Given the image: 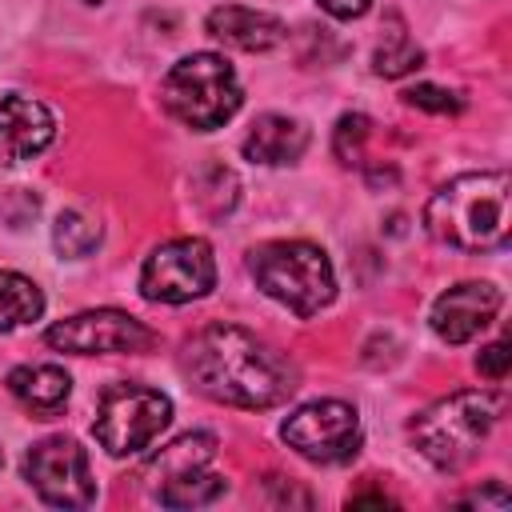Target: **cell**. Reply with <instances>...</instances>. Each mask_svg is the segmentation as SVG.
I'll use <instances>...</instances> for the list:
<instances>
[{"mask_svg":"<svg viewBox=\"0 0 512 512\" xmlns=\"http://www.w3.org/2000/svg\"><path fill=\"white\" fill-rule=\"evenodd\" d=\"M208 36L228 44V48H240V52H268L284 40V20L272 16V12H256V8H244V4H220L208 12L204 20Z\"/></svg>","mask_w":512,"mask_h":512,"instance_id":"13","label":"cell"},{"mask_svg":"<svg viewBox=\"0 0 512 512\" xmlns=\"http://www.w3.org/2000/svg\"><path fill=\"white\" fill-rule=\"evenodd\" d=\"M348 504H392L384 492H368V496H348Z\"/></svg>","mask_w":512,"mask_h":512,"instance_id":"26","label":"cell"},{"mask_svg":"<svg viewBox=\"0 0 512 512\" xmlns=\"http://www.w3.org/2000/svg\"><path fill=\"white\" fill-rule=\"evenodd\" d=\"M172 400L148 384H108L96 400L92 432L108 456H136L168 428Z\"/></svg>","mask_w":512,"mask_h":512,"instance_id":"6","label":"cell"},{"mask_svg":"<svg viewBox=\"0 0 512 512\" xmlns=\"http://www.w3.org/2000/svg\"><path fill=\"white\" fill-rule=\"evenodd\" d=\"M508 360H512V352H508V340H496V344L480 348V356H476V368H480V376H488V380H504V376H508Z\"/></svg>","mask_w":512,"mask_h":512,"instance_id":"23","label":"cell"},{"mask_svg":"<svg viewBox=\"0 0 512 512\" xmlns=\"http://www.w3.org/2000/svg\"><path fill=\"white\" fill-rule=\"evenodd\" d=\"M52 244H56L60 256L84 260V256L96 252V244H100V224H96L92 216L68 208V212H60L56 224H52Z\"/></svg>","mask_w":512,"mask_h":512,"instance_id":"20","label":"cell"},{"mask_svg":"<svg viewBox=\"0 0 512 512\" xmlns=\"http://www.w3.org/2000/svg\"><path fill=\"white\" fill-rule=\"evenodd\" d=\"M40 312H44V292L28 276L0 268V332L32 324L40 320Z\"/></svg>","mask_w":512,"mask_h":512,"instance_id":"18","label":"cell"},{"mask_svg":"<svg viewBox=\"0 0 512 512\" xmlns=\"http://www.w3.org/2000/svg\"><path fill=\"white\" fill-rule=\"evenodd\" d=\"M184 372L216 404L272 408L296 392L292 364L236 324H208L184 344Z\"/></svg>","mask_w":512,"mask_h":512,"instance_id":"1","label":"cell"},{"mask_svg":"<svg viewBox=\"0 0 512 512\" xmlns=\"http://www.w3.org/2000/svg\"><path fill=\"white\" fill-rule=\"evenodd\" d=\"M56 136L52 112L32 96H0V168L40 156Z\"/></svg>","mask_w":512,"mask_h":512,"instance_id":"12","label":"cell"},{"mask_svg":"<svg viewBox=\"0 0 512 512\" xmlns=\"http://www.w3.org/2000/svg\"><path fill=\"white\" fill-rule=\"evenodd\" d=\"M20 468H24V480L36 488V496L44 504L88 508L96 500V480H92V468H88V452L72 436L36 440L24 452Z\"/></svg>","mask_w":512,"mask_h":512,"instance_id":"9","label":"cell"},{"mask_svg":"<svg viewBox=\"0 0 512 512\" xmlns=\"http://www.w3.org/2000/svg\"><path fill=\"white\" fill-rule=\"evenodd\" d=\"M0 468H4V452H0Z\"/></svg>","mask_w":512,"mask_h":512,"instance_id":"27","label":"cell"},{"mask_svg":"<svg viewBox=\"0 0 512 512\" xmlns=\"http://www.w3.org/2000/svg\"><path fill=\"white\" fill-rule=\"evenodd\" d=\"M420 64H424V52H420L416 40L408 36L404 20H400V16H388V32H384V40H380L376 52H372V72H376V76H388V80H400V76L416 72Z\"/></svg>","mask_w":512,"mask_h":512,"instance_id":"17","label":"cell"},{"mask_svg":"<svg viewBox=\"0 0 512 512\" xmlns=\"http://www.w3.org/2000/svg\"><path fill=\"white\" fill-rule=\"evenodd\" d=\"M320 8L328 16H336V20H356V16H364L372 8V0H320Z\"/></svg>","mask_w":512,"mask_h":512,"instance_id":"25","label":"cell"},{"mask_svg":"<svg viewBox=\"0 0 512 512\" xmlns=\"http://www.w3.org/2000/svg\"><path fill=\"white\" fill-rule=\"evenodd\" d=\"M424 228L432 240L460 252H492L508 244V172H468L436 188L424 204Z\"/></svg>","mask_w":512,"mask_h":512,"instance_id":"2","label":"cell"},{"mask_svg":"<svg viewBox=\"0 0 512 512\" xmlns=\"http://www.w3.org/2000/svg\"><path fill=\"white\" fill-rule=\"evenodd\" d=\"M404 104L420 108V112H436V116H456L464 108V100L448 88H436V84H416L404 92Z\"/></svg>","mask_w":512,"mask_h":512,"instance_id":"22","label":"cell"},{"mask_svg":"<svg viewBox=\"0 0 512 512\" xmlns=\"http://www.w3.org/2000/svg\"><path fill=\"white\" fill-rule=\"evenodd\" d=\"M280 436L292 452L312 464H344L360 452V416L344 400H312L300 404L284 424Z\"/></svg>","mask_w":512,"mask_h":512,"instance_id":"8","label":"cell"},{"mask_svg":"<svg viewBox=\"0 0 512 512\" xmlns=\"http://www.w3.org/2000/svg\"><path fill=\"white\" fill-rule=\"evenodd\" d=\"M496 420H500V396L484 388H468L416 412L408 420V440L432 468L456 472L480 452Z\"/></svg>","mask_w":512,"mask_h":512,"instance_id":"3","label":"cell"},{"mask_svg":"<svg viewBox=\"0 0 512 512\" xmlns=\"http://www.w3.org/2000/svg\"><path fill=\"white\" fill-rule=\"evenodd\" d=\"M160 100H164L168 116H176L180 124H188L196 132H212L236 116L244 92L224 56L192 52L168 68V76L160 84Z\"/></svg>","mask_w":512,"mask_h":512,"instance_id":"5","label":"cell"},{"mask_svg":"<svg viewBox=\"0 0 512 512\" xmlns=\"http://www.w3.org/2000/svg\"><path fill=\"white\" fill-rule=\"evenodd\" d=\"M240 148H244L248 160L268 164V168L292 164V160H300V152L308 148V128H304L300 120H292V116L264 112V116L252 120V128H248V136H244Z\"/></svg>","mask_w":512,"mask_h":512,"instance_id":"14","label":"cell"},{"mask_svg":"<svg viewBox=\"0 0 512 512\" xmlns=\"http://www.w3.org/2000/svg\"><path fill=\"white\" fill-rule=\"evenodd\" d=\"M84 4H100V0H84Z\"/></svg>","mask_w":512,"mask_h":512,"instance_id":"28","label":"cell"},{"mask_svg":"<svg viewBox=\"0 0 512 512\" xmlns=\"http://www.w3.org/2000/svg\"><path fill=\"white\" fill-rule=\"evenodd\" d=\"M212 456H216V436H208V432H188V436L172 440L168 448H160V456L148 460L144 476L152 480V492H156V488H164V484H172V480H184V476H192V472H204V468L212 464Z\"/></svg>","mask_w":512,"mask_h":512,"instance_id":"16","label":"cell"},{"mask_svg":"<svg viewBox=\"0 0 512 512\" xmlns=\"http://www.w3.org/2000/svg\"><path fill=\"white\" fill-rule=\"evenodd\" d=\"M216 288V256L200 236H176L140 268V292L152 304H192Z\"/></svg>","mask_w":512,"mask_h":512,"instance_id":"7","label":"cell"},{"mask_svg":"<svg viewBox=\"0 0 512 512\" xmlns=\"http://www.w3.org/2000/svg\"><path fill=\"white\" fill-rule=\"evenodd\" d=\"M368 116L364 112H344L336 120V132H332V152L340 164H356L360 152H364V140H368Z\"/></svg>","mask_w":512,"mask_h":512,"instance_id":"21","label":"cell"},{"mask_svg":"<svg viewBox=\"0 0 512 512\" xmlns=\"http://www.w3.org/2000/svg\"><path fill=\"white\" fill-rule=\"evenodd\" d=\"M248 272L264 296L284 304L292 316L308 320L336 296V272L324 248L308 240H268L248 252Z\"/></svg>","mask_w":512,"mask_h":512,"instance_id":"4","label":"cell"},{"mask_svg":"<svg viewBox=\"0 0 512 512\" xmlns=\"http://www.w3.org/2000/svg\"><path fill=\"white\" fill-rule=\"evenodd\" d=\"M44 344L56 352H72V356H100V352H148L156 344V332L120 312V308H92V312H76L68 320H56L44 332Z\"/></svg>","mask_w":512,"mask_h":512,"instance_id":"10","label":"cell"},{"mask_svg":"<svg viewBox=\"0 0 512 512\" xmlns=\"http://www.w3.org/2000/svg\"><path fill=\"white\" fill-rule=\"evenodd\" d=\"M224 488H228L224 476L212 472V468H204V472H192V476H184V480H172V484L156 488L152 496H156L164 508H200V504H212Z\"/></svg>","mask_w":512,"mask_h":512,"instance_id":"19","label":"cell"},{"mask_svg":"<svg viewBox=\"0 0 512 512\" xmlns=\"http://www.w3.org/2000/svg\"><path fill=\"white\" fill-rule=\"evenodd\" d=\"M504 296L496 284L488 280H464V284H452L448 292L436 296L432 304V332L444 340V344H468L472 336H480L496 312H500Z\"/></svg>","mask_w":512,"mask_h":512,"instance_id":"11","label":"cell"},{"mask_svg":"<svg viewBox=\"0 0 512 512\" xmlns=\"http://www.w3.org/2000/svg\"><path fill=\"white\" fill-rule=\"evenodd\" d=\"M8 392L16 396V404H24L28 412L48 420L68 404L72 380L56 364H20V368L8 372Z\"/></svg>","mask_w":512,"mask_h":512,"instance_id":"15","label":"cell"},{"mask_svg":"<svg viewBox=\"0 0 512 512\" xmlns=\"http://www.w3.org/2000/svg\"><path fill=\"white\" fill-rule=\"evenodd\" d=\"M456 504H476V508H508V492H504V484H488L484 492L476 488V492H464Z\"/></svg>","mask_w":512,"mask_h":512,"instance_id":"24","label":"cell"}]
</instances>
